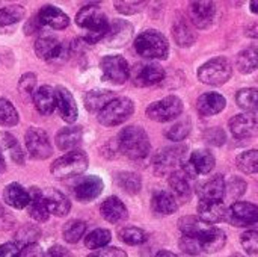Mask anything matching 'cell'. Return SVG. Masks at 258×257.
<instances>
[{
  "instance_id": "23",
  "label": "cell",
  "mask_w": 258,
  "mask_h": 257,
  "mask_svg": "<svg viewBox=\"0 0 258 257\" xmlns=\"http://www.w3.org/2000/svg\"><path fill=\"white\" fill-rule=\"evenodd\" d=\"M33 48H35V53L38 55V58H41L44 61L59 59V56H62V52H63L62 44L53 36H42V38L36 39Z\"/></svg>"
},
{
  "instance_id": "4",
  "label": "cell",
  "mask_w": 258,
  "mask_h": 257,
  "mask_svg": "<svg viewBox=\"0 0 258 257\" xmlns=\"http://www.w3.org/2000/svg\"><path fill=\"white\" fill-rule=\"evenodd\" d=\"M135 48L139 56L147 59H166L169 53L168 39L157 30H145L135 39Z\"/></svg>"
},
{
  "instance_id": "58",
  "label": "cell",
  "mask_w": 258,
  "mask_h": 257,
  "mask_svg": "<svg viewBox=\"0 0 258 257\" xmlns=\"http://www.w3.org/2000/svg\"><path fill=\"white\" fill-rule=\"evenodd\" d=\"M245 35L249 38H258V23H251L245 27Z\"/></svg>"
},
{
  "instance_id": "14",
  "label": "cell",
  "mask_w": 258,
  "mask_h": 257,
  "mask_svg": "<svg viewBox=\"0 0 258 257\" xmlns=\"http://www.w3.org/2000/svg\"><path fill=\"white\" fill-rule=\"evenodd\" d=\"M103 188H104V183L98 176H88V177H83L74 186V195L79 201L89 203L103 192Z\"/></svg>"
},
{
  "instance_id": "55",
  "label": "cell",
  "mask_w": 258,
  "mask_h": 257,
  "mask_svg": "<svg viewBox=\"0 0 258 257\" xmlns=\"http://www.w3.org/2000/svg\"><path fill=\"white\" fill-rule=\"evenodd\" d=\"M18 257H44V251L38 244H29L21 248Z\"/></svg>"
},
{
  "instance_id": "2",
  "label": "cell",
  "mask_w": 258,
  "mask_h": 257,
  "mask_svg": "<svg viewBox=\"0 0 258 257\" xmlns=\"http://www.w3.org/2000/svg\"><path fill=\"white\" fill-rule=\"evenodd\" d=\"M118 147L124 156L133 161L147 158L151 150V144L147 132L138 126H128L119 132Z\"/></svg>"
},
{
  "instance_id": "1",
  "label": "cell",
  "mask_w": 258,
  "mask_h": 257,
  "mask_svg": "<svg viewBox=\"0 0 258 257\" xmlns=\"http://www.w3.org/2000/svg\"><path fill=\"white\" fill-rule=\"evenodd\" d=\"M76 23L82 29H86V35L83 39L88 44H95L100 39L106 38L107 30H109L107 17L104 15L101 8L97 5L83 6L76 15Z\"/></svg>"
},
{
  "instance_id": "49",
  "label": "cell",
  "mask_w": 258,
  "mask_h": 257,
  "mask_svg": "<svg viewBox=\"0 0 258 257\" xmlns=\"http://www.w3.org/2000/svg\"><path fill=\"white\" fill-rule=\"evenodd\" d=\"M180 248L186 254H190V256H197V254H201L203 253L201 242L197 238H192V236H184L183 235V238L180 239Z\"/></svg>"
},
{
  "instance_id": "18",
  "label": "cell",
  "mask_w": 258,
  "mask_h": 257,
  "mask_svg": "<svg viewBox=\"0 0 258 257\" xmlns=\"http://www.w3.org/2000/svg\"><path fill=\"white\" fill-rule=\"evenodd\" d=\"M216 8L213 2H192L189 8V15L192 23L198 29H206L212 24Z\"/></svg>"
},
{
  "instance_id": "39",
  "label": "cell",
  "mask_w": 258,
  "mask_h": 257,
  "mask_svg": "<svg viewBox=\"0 0 258 257\" xmlns=\"http://www.w3.org/2000/svg\"><path fill=\"white\" fill-rule=\"evenodd\" d=\"M86 232V224L80 220H73L67 223L62 229V236L68 244H77Z\"/></svg>"
},
{
  "instance_id": "40",
  "label": "cell",
  "mask_w": 258,
  "mask_h": 257,
  "mask_svg": "<svg viewBox=\"0 0 258 257\" xmlns=\"http://www.w3.org/2000/svg\"><path fill=\"white\" fill-rule=\"evenodd\" d=\"M237 168L245 174L258 173V150H248L237 156L236 159Z\"/></svg>"
},
{
  "instance_id": "47",
  "label": "cell",
  "mask_w": 258,
  "mask_h": 257,
  "mask_svg": "<svg viewBox=\"0 0 258 257\" xmlns=\"http://www.w3.org/2000/svg\"><path fill=\"white\" fill-rule=\"evenodd\" d=\"M240 242L249 256L258 257V232L248 230L240 236Z\"/></svg>"
},
{
  "instance_id": "42",
  "label": "cell",
  "mask_w": 258,
  "mask_h": 257,
  "mask_svg": "<svg viewBox=\"0 0 258 257\" xmlns=\"http://www.w3.org/2000/svg\"><path fill=\"white\" fill-rule=\"evenodd\" d=\"M192 130V123L189 118L186 120H181V121H177L174 126H171L166 132H165V136L174 142H178V141H183L189 136Z\"/></svg>"
},
{
  "instance_id": "57",
  "label": "cell",
  "mask_w": 258,
  "mask_h": 257,
  "mask_svg": "<svg viewBox=\"0 0 258 257\" xmlns=\"http://www.w3.org/2000/svg\"><path fill=\"white\" fill-rule=\"evenodd\" d=\"M45 257H73V254L65 248V247H60V245H53L48 251Z\"/></svg>"
},
{
  "instance_id": "22",
  "label": "cell",
  "mask_w": 258,
  "mask_h": 257,
  "mask_svg": "<svg viewBox=\"0 0 258 257\" xmlns=\"http://www.w3.org/2000/svg\"><path fill=\"white\" fill-rule=\"evenodd\" d=\"M225 105H227V100L224 95L218 92H206L197 100V111L203 117H210L224 111Z\"/></svg>"
},
{
  "instance_id": "37",
  "label": "cell",
  "mask_w": 258,
  "mask_h": 257,
  "mask_svg": "<svg viewBox=\"0 0 258 257\" xmlns=\"http://www.w3.org/2000/svg\"><path fill=\"white\" fill-rule=\"evenodd\" d=\"M236 101L240 109L249 114H255L258 112V89L257 88L240 89L236 95Z\"/></svg>"
},
{
  "instance_id": "5",
  "label": "cell",
  "mask_w": 258,
  "mask_h": 257,
  "mask_svg": "<svg viewBox=\"0 0 258 257\" xmlns=\"http://www.w3.org/2000/svg\"><path fill=\"white\" fill-rule=\"evenodd\" d=\"M135 112V103L127 97H116L98 112V121L106 127H115L127 121Z\"/></svg>"
},
{
  "instance_id": "35",
  "label": "cell",
  "mask_w": 258,
  "mask_h": 257,
  "mask_svg": "<svg viewBox=\"0 0 258 257\" xmlns=\"http://www.w3.org/2000/svg\"><path fill=\"white\" fill-rule=\"evenodd\" d=\"M172 35H174V39L175 42L180 45V47H189L195 42L197 39V35L192 29V26L184 20H178L174 26H172Z\"/></svg>"
},
{
  "instance_id": "7",
  "label": "cell",
  "mask_w": 258,
  "mask_h": 257,
  "mask_svg": "<svg viewBox=\"0 0 258 257\" xmlns=\"http://www.w3.org/2000/svg\"><path fill=\"white\" fill-rule=\"evenodd\" d=\"M145 112L150 120L157 121V123H166L181 115L183 101L177 95H168L162 100L151 103Z\"/></svg>"
},
{
  "instance_id": "54",
  "label": "cell",
  "mask_w": 258,
  "mask_h": 257,
  "mask_svg": "<svg viewBox=\"0 0 258 257\" xmlns=\"http://www.w3.org/2000/svg\"><path fill=\"white\" fill-rule=\"evenodd\" d=\"M20 251H21V247L17 242H6L0 245V257H18Z\"/></svg>"
},
{
  "instance_id": "13",
  "label": "cell",
  "mask_w": 258,
  "mask_h": 257,
  "mask_svg": "<svg viewBox=\"0 0 258 257\" xmlns=\"http://www.w3.org/2000/svg\"><path fill=\"white\" fill-rule=\"evenodd\" d=\"M132 79L139 88L154 86L165 79V70L157 64H139L135 67Z\"/></svg>"
},
{
  "instance_id": "32",
  "label": "cell",
  "mask_w": 258,
  "mask_h": 257,
  "mask_svg": "<svg viewBox=\"0 0 258 257\" xmlns=\"http://www.w3.org/2000/svg\"><path fill=\"white\" fill-rule=\"evenodd\" d=\"M236 68L242 74L254 73L258 68V47L251 45L243 48L236 58Z\"/></svg>"
},
{
  "instance_id": "26",
  "label": "cell",
  "mask_w": 258,
  "mask_h": 257,
  "mask_svg": "<svg viewBox=\"0 0 258 257\" xmlns=\"http://www.w3.org/2000/svg\"><path fill=\"white\" fill-rule=\"evenodd\" d=\"M3 200L14 209H24L30 203V194L18 183H11L3 191Z\"/></svg>"
},
{
  "instance_id": "31",
  "label": "cell",
  "mask_w": 258,
  "mask_h": 257,
  "mask_svg": "<svg viewBox=\"0 0 258 257\" xmlns=\"http://www.w3.org/2000/svg\"><path fill=\"white\" fill-rule=\"evenodd\" d=\"M115 97L112 91L107 89H92L85 95V106L91 112H100L106 105H109Z\"/></svg>"
},
{
  "instance_id": "43",
  "label": "cell",
  "mask_w": 258,
  "mask_h": 257,
  "mask_svg": "<svg viewBox=\"0 0 258 257\" xmlns=\"http://www.w3.org/2000/svg\"><path fill=\"white\" fill-rule=\"evenodd\" d=\"M119 239L127 245H141L148 241V235L138 227H124L119 230Z\"/></svg>"
},
{
  "instance_id": "17",
  "label": "cell",
  "mask_w": 258,
  "mask_h": 257,
  "mask_svg": "<svg viewBox=\"0 0 258 257\" xmlns=\"http://www.w3.org/2000/svg\"><path fill=\"white\" fill-rule=\"evenodd\" d=\"M56 108L59 109V114L65 123H74L77 120L79 111L76 100L73 94L63 86L56 88Z\"/></svg>"
},
{
  "instance_id": "52",
  "label": "cell",
  "mask_w": 258,
  "mask_h": 257,
  "mask_svg": "<svg viewBox=\"0 0 258 257\" xmlns=\"http://www.w3.org/2000/svg\"><path fill=\"white\" fill-rule=\"evenodd\" d=\"M145 2H115V8L118 12L130 15V14H136L142 9V6H145Z\"/></svg>"
},
{
  "instance_id": "44",
  "label": "cell",
  "mask_w": 258,
  "mask_h": 257,
  "mask_svg": "<svg viewBox=\"0 0 258 257\" xmlns=\"http://www.w3.org/2000/svg\"><path fill=\"white\" fill-rule=\"evenodd\" d=\"M17 123H18V112L14 108V105L6 98H0V126L12 127Z\"/></svg>"
},
{
  "instance_id": "11",
  "label": "cell",
  "mask_w": 258,
  "mask_h": 257,
  "mask_svg": "<svg viewBox=\"0 0 258 257\" xmlns=\"http://www.w3.org/2000/svg\"><path fill=\"white\" fill-rule=\"evenodd\" d=\"M236 227H249L258 223V206L246 201H236L227 209V220Z\"/></svg>"
},
{
  "instance_id": "30",
  "label": "cell",
  "mask_w": 258,
  "mask_h": 257,
  "mask_svg": "<svg viewBox=\"0 0 258 257\" xmlns=\"http://www.w3.org/2000/svg\"><path fill=\"white\" fill-rule=\"evenodd\" d=\"M213 226L206 224L204 221H201L198 217H183L178 220V229L183 232L184 236H192L200 239L201 236H204Z\"/></svg>"
},
{
  "instance_id": "16",
  "label": "cell",
  "mask_w": 258,
  "mask_h": 257,
  "mask_svg": "<svg viewBox=\"0 0 258 257\" xmlns=\"http://www.w3.org/2000/svg\"><path fill=\"white\" fill-rule=\"evenodd\" d=\"M227 183L221 174L201 183L197 189L200 201H222L225 197Z\"/></svg>"
},
{
  "instance_id": "51",
  "label": "cell",
  "mask_w": 258,
  "mask_h": 257,
  "mask_svg": "<svg viewBox=\"0 0 258 257\" xmlns=\"http://www.w3.org/2000/svg\"><path fill=\"white\" fill-rule=\"evenodd\" d=\"M204 139H206L209 144L216 145V147L224 145V144H225V132H224L222 129H219V127H212V129L206 130Z\"/></svg>"
},
{
  "instance_id": "50",
  "label": "cell",
  "mask_w": 258,
  "mask_h": 257,
  "mask_svg": "<svg viewBox=\"0 0 258 257\" xmlns=\"http://www.w3.org/2000/svg\"><path fill=\"white\" fill-rule=\"evenodd\" d=\"M35 85H36V76L33 73H26L21 76L20 82H18V91L21 94H27V95H33L35 94Z\"/></svg>"
},
{
  "instance_id": "41",
  "label": "cell",
  "mask_w": 258,
  "mask_h": 257,
  "mask_svg": "<svg viewBox=\"0 0 258 257\" xmlns=\"http://www.w3.org/2000/svg\"><path fill=\"white\" fill-rule=\"evenodd\" d=\"M112 239V233L106 229H95L85 238V245L89 250L104 248Z\"/></svg>"
},
{
  "instance_id": "48",
  "label": "cell",
  "mask_w": 258,
  "mask_h": 257,
  "mask_svg": "<svg viewBox=\"0 0 258 257\" xmlns=\"http://www.w3.org/2000/svg\"><path fill=\"white\" fill-rule=\"evenodd\" d=\"M246 192V183L245 180H242L240 177H233L228 183H227V191L225 194H228L230 198H240L243 194Z\"/></svg>"
},
{
  "instance_id": "60",
  "label": "cell",
  "mask_w": 258,
  "mask_h": 257,
  "mask_svg": "<svg viewBox=\"0 0 258 257\" xmlns=\"http://www.w3.org/2000/svg\"><path fill=\"white\" fill-rule=\"evenodd\" d=\"M249 8H251V11H252L254 14H258V0H252V2L249 3Z\"/></svg>"
},
{
  "instance_id": "46",
  "label": "cell",
  "mask_w": 258,
  "mask_h": 257,
  "mask_svg": "<svg viewBox=\"0 0 258 257\" xmlns=\"http://www.w3.org/2000/svg\"><path fill=\"white\" fill-rule=\"evenodd\" d=\"M23 15H24V9L18 5H12L0 9V27L18 23L23 18Z\"/></svg>"
},
{
  "instance_id": "24",
  "label": "cell",
  "mask_w": 258,
  "mask_h": 257,
  "mask_svg": "<svg viewBox=\"0 0 258 257\" xmlns=\"http://www.w3.org/2000/svg\"><path fill=\"white\" fill-rule=\"evenodd\" d=\"M29 194H30V203L27 206V211H29L30 218H33L38 223H45L50 217V212H48L44 194L41 192L39 188H30Z\"/></svg>"
},
{
  "instance_id": "6",
  "label": "cell",
  "mask_w": 258,
  "mask_h": 257,
  "mask_svg": "<svg viewBox=\"0 0 258 257\" xmlns=\"http://www.w3.org/2000/svg\"><path fill=\"white\" fill-rule=\"evenodd\" d=\"M233 74V65L227 58H215L198 70V79L206 85H224Z\"/></svg>"
},
{
  "instance_id": "33",
  "label": "cell",
  "mask_w": 258,
  "mask_h": 257,
  "mask_svg": "<svg viewBox=\"0 0 258 257\" xmlns=\"http://www.w3.org/2000/svg\"><path fill=\"white\" fill-rule=\"evenodd\" d=\"M203 245V251L206 253H216L221 248H224L225 242H227V235L218 229V227H212L204 236H201L198 239Z\"/></svg>"
},
{
  "instance_id": "15",
  "label": "cell",
  "mask_w": 258,
  "mask_h": 257,
  "mask_svg": "<svg viewBox=\"0 0 258 257\" xmlns=\"http://www.w3.org/2000/svg\"><path fill=\"white\" fill-rule=\"evenodd\" d=\"M133 36V26L125 20H113L109 24V30L106 35V44L109 47H122Z\"/></svg>"
},
{
  "instance_id": "21",
  "label": "cell",
  "mask_w": 258,
  "mask_h": 257,
  "mask_svg": "<svg viewBox=\"0 0 258 257\" xmlns=\"http://www.w3.org/2000/svg\"><path fill=\"white\" fill-rule=\"evenodd\" d=\"M100 212H101V217L112 224H119L128 218L127 208L118 197L106 198L100 206Z\"/></svg>"
},
{
  "instance_id": "59",
  "label": "cell",
  "mask_w": 258,
  "mask_h": 257,
  "mask_svg": "<svg viewBox=\"0 0 258 257\" xmlns=\"http://www.w3.org/2000/svg\"><path fill=\"white\" fill-rule=\"evenodd\" d=\"M156 257H180L177 256V254H174V253H171V251H166V250H162V251H159Z\"/></svg>"
},
{
  "instance_id": "29",
  "label": "cell",
  "mask_w": 258,
  "mask_h": 257,
  "mask_svg": "<svg viewBox=\"0 0 258 257\" xmlns=\"http://www.w3.org/2000/svg\"><path fill=\"white\" fill-rule=\"evenodd\" d=\"M151 208L154 212L162 215H171L178 209L177 198L168 191H156L151 198Z\"/></svg>"
},
{
  "instance_id": "53",
  "label": "cell",
  "mask_w": 258,
  "mask_h": 257,
  "mask_svg": "<svg viewBox=\"0 0 258 257\" xmlns=\"http://www.w3.org/2000/svg\"><path fill=\"white\" fill-rule=\"evenodd\" d=\"M86 257H127V253L121 248H116V247H104V248H100V250L91 253Z\"/></svg>"
},
{
  "instance_id": "61",
  "label": "cell",
  "mask_w": 258,
  "mask_h": 257,
  "mask_svg": "<svg viewBox=\"0 0 258 257\" xmlns=\"http://www.w3.org/2000/svg\"><path fill=\"white\" fill-rule=\"evenodd\" d=\"M3 171H5V159L0 153V173H3Z\"/></svg>"
},
{
  "instance_id": "45",
  "label": "cell",
  "mask_w": 258,
  "mask_h": 257,
  "mask_svg": "<svg viewBox=\"0 0 258 257\" xmlns=\"http://www.w3.org/2000/svg\"><path fill=\"white\" fill-rule=\"evenodd\" d=\"M41 232L38 227L32 224H24L17 233H15V242L20 245H29V244H36V239L39 238Z\"/></svg>"
},
{
  "instance_id": "9",
  "label": "cell",
  "mask_w": 258,
  "mask_h": 257,
  "mask_svg": "<svg viewBox=\"0 0 258 257\" xmlns=\"http://www.w3.org/2000/svg\"><path fill=\"white\" fill-rule=\"evenodd\" d=\"M103 77L115 85H122L130 77L128 62L119 55H109L104 56L100 62Z\"/></svg>"
},
{
  "instance_id": "28",
  "label": "cell",
  "mask_w": 258,
  "mask_h": 257,
  "mask_svg": "<svg viewBox=\"0 0 258 257\" xmlns=\"http://www.w3.org/2000/svg\"><path fill=\"white\" fill-rule=\"evenodd\" d=\"M82 138H83L82 127H79V126L65 127L60 132H57V135H56V145L62 151H67V150L73 151L74 147H77L80 144Z\"/></svg>"
},
{
  "instance_id": "10",
  "label": "cell",
  "mask_w": 258,
  "mask_h": 257,
  "mask_svg": "<svg viewBox=\"0 0 258 257\" xmlns=\"http://www.w3.org/2000/svg\"><path fill=\"white\" fill-rule=\"evenodd\" d=\"M24 142H26V148H27L29 155L35 159L44 161V159L50 158L53 153V148H51L47 133L39 127H30L26 132Z\"/></svg>"
},
{
  "instance_id": "19",
  "label": "cell",
  "mask_w": 258,
  "mask_h": 257,
  "mask_svg": "<svg viewBox=\"0 0 258 257\" xmlns=\"http://www.w3.org/2000/svg\"><path fill=\"white\" fill-rule=\"evenodd\" d=\"M197 212L198 218L206 224H216L227 220V208L224 201H200Z\"/></svg>"
},
{
  "instance_id": "27",
  "label": "cell",
  "mask_w": 258,
  "mask_h": 257,
  "mask_svg": "<svg viewBox=\"0 0 258 257\" xmlns=\"http://www.w3.org/2000/svg\"><path fill=\"white\" fill-rule=\"evenodd\" d=\"M44 197H45V203H47L48 212L56 215V217H65L71 211V201L60 191L48 189L44 194Z\"/></svg>"
},
{
  "instance_id": "3",
  "label": "cell",
  "mask_w": 258,
  "mask_h": 257,
  "mask_svg": "<svg viewBox=\"0 0 258 257\" xmlns=\"http://www.w3.org/2000/svg\"><path fill=\"white\" fill-rule=\"evenodd\" d=\"M88 164L89 161L85 151L73 150L70 153H65L59 159H56L51 164L50 173L54 179L65 180V179H71V177L83 174L88 168Z\"/></svg>"
},
{
  "instance_id": "36",
  "label": "cell",
  "mask_w": 258,
  "mask_h": 257,
  "mask_svg": "<svg viewBox=\"0 0 258 257\" xmlns=\"http://www.w3.org/2000/svg\"><path fill=\"white\" fill-rule=\"evenodd\" d=\"M169 186L172 189V195L178 200H189L190 198V185L183 171H175L169 174Z\"/></svg>"
},
{
  "instance_id": "25",
  "label": "cell",
  "mask_w": 258,
  "mask_h": 257,
  "mask_svg": "<svg viewBox=\"0 0 258 257\" xmlns=\"http://www.w3.org/2000/svg\"><path fill=\"white\" fill-rule=\"evenodd\" d=\"M33 105L42 115H50L56 109V89L48 85L38 88L33 94Z\"/></svg>"
},
{
  "instance_id": "62",
  "label": "cell",
  "mask_w": 258,
  "mask_h": 257,
  "mask_svg": "<svg viewBox=\"0 0 258 257\" xmlns=\"http://www.w3.org/2000/svg\"><path fill=\"white\" fill-rule=\"evenodd\" d=\"M230 257H245V256H242V254H233V256H230Z\"/></svg>"
},
{
  "instance_id": "34",
  "label": "cell",
  "mask_w": 258,
  "mask_h": 257,
  "mask_svg": "<svg viewBox=\"0 0 258 257\" xmlns=\"http://www.w3.org/2000/svg\"><path fill=\"white\" fill-rule=\"evenodd\" d=\"M189 162L192 164L197 174H209L215 168V156L209 150H197L190 155Z\"/></svg>"
},
{
  "instance_id": "56",
  "label": "cell",
  "mask_w": 258,
  "mask_h": 257,
  "mask_svg": "<svg viewBox=\"0 0 258 257\" xmlns=\"http://www.w3.org/2000/svg\"><path fill=\"white\" fill-rule=\"evenodd\" d=\"M42 27H44V26L41 24L38 15H33V17L27 21V24H26V33L30 35V33H35V32H39Z\"/></svg>"
},
{
  "instance_id": "12",
  "label": "cell",
  "mask_w": 258,
  "mask_h": 257,
  "mask_svg": "<svg viewBox=\"0 0 258 257\" xmlns=\"http://www.w3.org/2000/svg\"><path fill=\"white\" fill-rule=\"evenodd\" d=\"M230 130L237 139H251L258 136V115L257 114H239L233 117L228 123Z\"/></svg>"
},
{
  "instance_id": "38",
  "label": "cell",
  "mask_w": 258,
  "mask_h": 257,
  "mask_svg": "<svg viewBox=\"0 0 258 257\" xmlns=\"http://www.w3.org/2000/svg\"><path fill=\"white\" fill-rule=\"evenodd\" d=\"M116 183L118 186L127 192V194H138L142 188V180L136 173H130V171H122L116 176Z\"/></svg>"
},
{
  "instance_id": "8",
  "label": "cell",
  "mask_w": 258,
  "mask_h": 257,
  "mask_svg": "<svg viewBox=\"0 0 258 257\" xmlns=\"http://www.w3.org/2000/svg\"><path fill=\"white\" fill-rule=\"evenodd\" d=\"M186 147L184 145H172L160 150L154 158V171L156 174H172L177 167L184 164Z\"/></svg>"
},
{
  "instance_id": "20",
  "label": "cell",
  "mask_w": 258,
  "mask_h": 257,
  "mask_svg": "<svg viewBox=\"0 0 258 257\" xmlns=\"http://www.w3.org/2000/svg\"><path fill=\"white\" fill-rule=\"evenodd\" d=\"M36 15L42 26H48L56 30H62V29L68 27V24H70V17L53 5L42 6Z\"/></svg>"
}]
</instances>
